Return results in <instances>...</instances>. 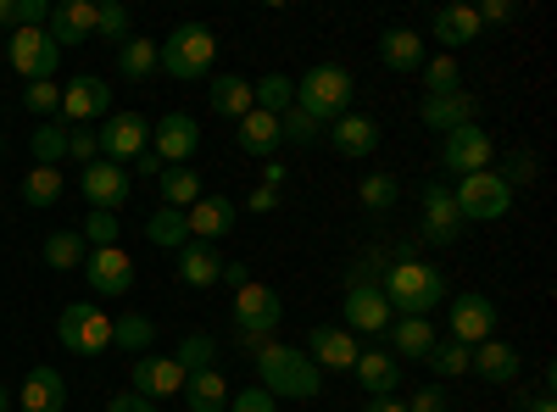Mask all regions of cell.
Returning <instances> with one entry per match:
<instances>
[{"label": "cell", "mask_w": 557, "mask_h": 412, "mask_svg": "<svg viewBox=\"0 0 557 412\" xmlns=\"http://www.w3.org/2000/svg\"><path fill=\"white\" fill-rule=\"evenodd\" d=\"M96 140H101V162H117L123 167V162H134L139 151L151 146V123L139 117V112H112Z\"/></svg>", "instance_id": "cell-10"}, {"label": "cell", "mask_w": 557, "mask_h": 412, "mask_svg": "<svg viewBox=\"0 0 557 412\" xmlns=\"http://www.w3.org/2000/svg\"><path fill=\"white\" fill-rule=\"evenodd\" d=\"M23 107H28V112H39V117H51V112H62V89H57L51 78H39V84H28V89H23Z\"/></svg>", "instance_id": "cell-49"}, {"label": "cell", "mask_w": 557, "mask_h": 412, "mask_svg": "<svg viewBox=\"0 0 557 412\" xmlns=\"http://www.w3.org/2000/svg\"><path fill=\"white\" fill-rule=\"evenodd\" d=\"M45 34H51L57 51H62V45H84L89 34H96V0H62V7H51Z\"/></svg>", "instance_id": "cell-22"}, {"label": "cell", "mask_w": 557, "mask_h": 412, "mask_svg": "<svg viewBox=\"0 0 557 412\" xmlns=\"http://www.w3.org/2000/svg\"><path fill=\"white\" fill-rule=\"evenodd\" d=\"M134 167H139V173H162V157H157V151L146 146V151H139V157H134Z\"/></svg>", "instance_id": "cell-60"}, {"label": "cell", "mask_w": 557, "mask_h": 412, "mask_svg": "<svg viewBox=\"0 0 557 412\" xmlns=\"http://www.w3.org/2000/svg\"><path fill=\"white\" fill-rule=\"evenodd\" d=\"M451 201H457L462 223H496V217H507V207H513V190H507L496 173H474V178H457Z\"/></svg>", "instance_id": "cell-6"}, {"label": "cell", "mask_w": 557, "mask_h": 412, "mask_svg": "<svg viewBox=\"0 0 557 412\" xmlns=\"http://www.w3.org/2000/svg\"><path fill=\"white\" fill-rule=\"evenodd\" d=\"M251 212H278V190H251Z\"/></svg>", "instance_id": "cell-58"}, {"label": "cell", "mask_w": 557, "mask_h": 412, "mask_svg": "<svg viewBox=\"0 0 557 412\" xmlns=\"http://www.w3.org/2000/svg\"><path fill=\"white\" fill-rule=\"evenodd\" d=\"M212 357H218L212 335H184V340H178V351H173V362L184 369V379L201 374V369H212Z\"/></svg>", "instance_id": "cell-46"}, {"label": "cell", "mask_w": 557, "mask_h": 412, "mask_svg": "<svg viewBox=\"0 0 557 412\" xmlns=\"http://www.w3.org/2000/svg\"><path fill=\"white\" fill-rule=\"evenodd\" d=\"M218 285H251V273H246V262H223V273H218Z\"/></svg>", "instance_id": "cell-56"}, {"label": "cell", "mask_w": 557, "mask_h": 412, "mask_svg": "<svg viewBox=\"0 0 557 412\" xmlns=\"http://www.w3.org/2000/svg\"><path fill=\"white\" fill-rule=\"evenodd\" d=\"M251 346L257 357V385L273 396V401H312L323 390V374L312 369V357L301 346H278V340H240Z\"/></svg>", "instance_id": "cell-1"}, {"label": "cell", "mask_w": 557, "mask_h": 412, "mask_svg": "<svg viewBox=\"0 0 557 412\" xmlns=\"http://www.w3.org/2000/svg\"><path fill=\"white\" fill-rule=\"evenodd\" d=\"M7 62H12L28 84H39V78H51V73H57L62 51L51 45V34H45V28H12V39H7Z\"/></svg>", "instance_id": "cell-9"}, {"label": "cell", "mask_w": 557, "mask_h": 412, "mask_svg": "<svg viewBox=\"0 0 557 412\" xmlns=\"http://www.w3.org/2000/svg\"><path fill=\"white\" fill-rule=\"evenodd\" d=\"M178 396H184V407H190V412H228V385H223V374H218V369L190 374Z\"/></svg>", "instance_id": "cell-32"}, {"label": "cell", "mask_w": 557, "mask_h": 412, "mask_svg": "<svg viewBox=\"0 0 557 412\" xmlns=\"http://www.w3.org/2000/svg\"><path fill=\"white\" fill-rule=\"evenodd\" d=\"M207 101H212L218 117H235V123H240V117L251 112V84H246L240 73H212V78H207Z\"/></svg>", "instance_id": "cell-27"}, {"label": "cell", "mask_w": 557, "mask_h": 412, "mask_svg": "<svg viewBox=\"0 0 557 412\" xmlns=\"http://www.w3.org/2000/svg\"><path fill=\"white\" fill-rule=\"evenodd\" d=\"M228 412H278V401H273L262 385H251V390H240V396H228Z\"/></svg>", "instance_id": "cell-52"}, {"label": "cell", "mask_w": 557, "mask_h": 412, "mask_svg": "<svg viewBox=\"0 0 557 412\" xmlns=\"http://www.w3.org/2000/svg\"><path fill=\"white\" fill-rule=\"evenodd\" d=\"M146 240L162 246V251H184L190 246V223H184V212H173V207H157L151 223H146Z\"/></svg>", "instance_id": "cell-37"}, {"label": "cell", "mask_w": 557, "mask_h": 412, "mask_svg": "<svg viewBox=\"0 0 557 412\" xmlns=\"http://www.w3.org/2000/svg\"><path fill=\"white\" fill-rule=\"evenodd\" d=\"M357 335L351 329H335V324H318L312 335H307V357H312V369L323 374V369H335V374H346L351 362H357Z\"/></svg>", "instance_id": "cell-19"}, {"label": "cell", "mask_w": 557, "mask_h": 412, "mask_svg": "<svg viewBox=\"0 0 557 412\" xmlns=\"http://www.w3.org/2000/svg\"><path fill=\"white\" fill-rule=\"evenodd\" d=\"M351 96H357V84H351V73H346L341 62H318V67H307L301 84H296V107H301L312 123H323V128L351 112Z\"/></svg>", "instance_id": "cell-4"}, {"label": "cell", "mask_w": 557, "mask_h": 412, "mask_svg": "<svg viewBox=\"0 0 557 412\" xmlns=\"http://www.w3.org/2000/svg\"><path fill=\"white\" fill-rule=\"evenodd\" d=\"M380 290H385V301H391L401 317H424V312H435V307L446 301L441 267L418 262V257H401V262L385 273V279H380Z\"/></svg>", "instance_id": "cell-3"}, {"label": "cell", "mask_w": 557, "mask_h": 412, "mask_svg": "<svg viewBox=\"0 0 557 412\" xmlns=\"http://www.w3.org/2000/svg\"><path fill=\"white\" fill-rule=\"evenodd\" d=\"M469 346H462V340H435V351L424 357L430 362V369H435V379H462V374H469Z\"/></svg>", "instance_id": "cell-43"}, {"label": "cell", "mask_w": 557, "mask_h": 412, "mask_svg": "<svg viewBox=\"0 0 557 412\" xmlns=\"http://www.w3.org/2000/svg\"><path fill=\"white\" fill-rule=\"evenodd\" d=\"M28 146H34V167H57L67 157V123H39Z\"/></svg>", "instance_id": "cell-40"}, {"label": "cell", "mask_w": 557, "mask_h": 412, "mask_svg": "<svg viewBox=\"0 0 557 412\" xmlns=\"http://www.w3.org/2000/svg\"><path fill=\"white\" fill-rule=\"evenodd\" d=\"M218 273H223V257H218V246H201V240H190L178 251V279L190 285V290H212L218 285Z\"/></svg>", "instance_id": "cell-28"}, {"label": "cell", "mask_w": 557, "mask_h": 412, "mask_svg": "<svg viewBox=\"0 0 557 412\" xmlns=\"http://www.w3.org/2000/svg\"><path fill=\"white\" fill-rule=\"evenodd\" d=\"M112 346H123L128 357H151L157 324H151V317H139V312H123V317H112Z\"/></svg>", "instance_id": "cell-34"}, {"label": "cell", "mask_w": 557, "mask_h": 412, "mask_svg": "<svg viewBox=\"0 0 557 412\" xmlns=\"http://www.w3.org/2000/svg\"><path fill=\"white\" fill-rule=\"evenodd\" d=\"M496 178H502L507 190H513V185H530V178H535V157H530V151H507L502 167H496Z\"/></svg>", "instance_id": "cell-50"}, {"label": "cell", "mask_w": 557, "mask_h": 412, "mask_svg": "<svg viewBox=\"0 0 557 412\" xmlns=\"http://www.w3.org/2000/svg\"><path fill=\"white\" fill-rule=\"evenodd\" d=\"M184 223H190V240L218 246L228 228H235V201H228V196H201L190 212H184Z\"/></svg>", "instance_id": "cell-23"}, {"label": "cell", "mask_w": 557, "mask_h": 412, "mask_svg": "<svg viewBox=\"0 0 557 412\" xmlns=\"http://www.w3.org/2000/svg\"><path fill=\"white\" fill-rule=\"evenodd\" d=\"M424 89L430 96H457L462 89V67H457V57H424Z\"/></svg>", "instance_id": "cell-44"}, {"label": "cell", "mask_w": 557, "mask_h": 412, "mask_svg": "<svg viewBox=\"0 0 557 412\" xmlns=\"http://www.w3.org/2000/svg\"><path fill=\"white\" fill-rule=\"evenodd\" d=\"M23 201H28V207H57V201H62V167H28Z\"/></svg>", "instance_id": "cell-41"}, {"label": "cell", "mask_w": 557, "mask_h": 412, "mask_svg": "<svg viewBox=\"0 0 557 412\" xmlns=\"http://www.w3.org/2000/svg\"><path fill=\"white\" fill-rule=\"evenodd\" d=\"M251 107H257V112H273V117H285V112L296 107V78H285V73L257 78V84H251Z\"/></svg>", "instance_id": "cell-35"}, {"label": "cell", "mask_w": 557, "mask_h": 412, "mask_svg": "<svg viewBox=\"0 0 557 412\" xmlns=\"http://www.w3.org/2000/svg\"><path fill=\"white\" fill-rule=\"evenodd\" d=\"M491 162H496V146H491V134H485L480 123L446 134V146H441V167H446V173L474 178V173H491Z\"/></svg>", "instance_id": "cell-8"}, {"label": "cell", "mask_w": 557, "mask_h": 412, "mask_svg": "<svg viewBox=\"0 0 557 412\" xmlns=\"http://www.w3.org/2000/svg\"><path fill=\"white\" fill-rule=\"evenodd\" d=\"M0 45H7V39H0Z\"/></svg>", "instance_id": "cell-64"}, {"label": "cell", "mask_w": 557, "mask_h": 412, "mask_svg": "<svg viewBox=\"0 0 557 412\" xmlns=\"http://www.w3.org/2000/svg\"><path fill=\"white\" fill-rule=\"evenodd\" d=\"M462 212H457V201H451V190L446 185H424V240H435V246H451L457 235H462Z\"/></svg>", "instance_id": "cell-21"}, {"label": "cell", "mask_w": 557, "mask_h": 412, "mask_svg": "<svg viewBox=\"0 0 557 412\" xmlns=\"http://www.w3.org/2000/svg\"><path fill=\"white\" fill-rule=\"evenodd\" d=\"M84 279L96 296H128L134 290V262L123 246H107V251H89L84 257Z\"/></svg>", "instance_id": "cell-13"}, {"label": "cell", "mask_w": 557, "mask_h": 412, "mask_svg": "<svg viewBox=\"0 0 557 412\" xmlns=\"http://www.w3.org/2000/svg\"><path fill=\"white\" fill-rule=\"evenodd\" d=\"M117 73L123 78H151L157 73V39H146V34H128L123 45H117Z\"/></svg>", "instance_id": "cell-36"}, {"label": "cell", "mask_w": 557, "mask_h": 412, "mask_svg": "<svg viewBox=\"0 0 557 412\" xmlns=\"http://www.w3.org/2000/svg\"><path fill=\"white\" fill-rule=\"evenodd\" d=\"M351 374H357V385H362L368 396H396V385H401V362H396L391 351H380V346H368V351H357Z\"/></svg>", "instance_id": "cell-24"}, {"label": "cell", "mask_w": 557, "mask_h": 412, "mask_svg": "<svg viewBox=\"0 0 557 412\" xmlns=\"http://www.w3.org/2000/svg\"><path fill=\"white\" fill-rule=\"evenodd\" d=\"M362 412H407V401H396V396H374Z\"/></svg>", "instance_id": "cell-59"}, {"label": "cell", "mask_w": 557, "mask_h": 412, "mask_svg": "<svg viewBox=\"0 0 557 412\" xmlns=\"http://www.w3.org/2000/svg\"><path fill=\"white\" fill-rule=\"evenodd\" d=\"M78 190L96 212H117L128 201V173L117 162H89V167H78Z\"/></svg>", "instance_id": "cell-16"}, {"label": "cell", "mask_w": 557, "mask_h": 412, "mask_svg": "<svg viewBox=\"0 0 557 412\" xmlns=\"http://www.w3.org/2000/svg\"><path fill=\"white\" fill-rule=\"evenodd\" d=\"M157 190H162V207H173V212H190L207 190H201V173L184 162V167H162L157 173Z\"/></svg>", "instance_id": "cell-30"}, {"label": "cell", "mask_w": 557, "mask_h": 412, "mask_svg": "<svg viewBox=\"0 0 557 412\" xmlns=\"http://www.w3.org/2000/svg\"><path fill=\"white\" fill-rule=\"evenodd\" d=\"M84 257H89V246H84V235H78V228H57V235L45 240V267H57V273H73V267H84Z\"/></svg>", "instance_id": "cell-39"}, {"label": "cell", "mask_w": 557, "mask_h": 412, "mask_svg": "<svg viewBox=\"0 0 557 412\" xmlns=\"http://www.w3.org/2000/svg\"><path fill=\"white\" fill-rule=\"evenodd\" d=\"M0 412H12V390L7 385H0Z\"/></svg>", "instance_id": "cell-62"}, {"label": "cell", "mask_w": 557, "mask_h": 412, "mask_svg": "<svg viewBox=\"0 0 557 412\" xmlns=\"http://www.w3.org/2000/svg\"><path fill=\"white\" fill-rule=\"evenodd\" d=\"M491 335H496V301L491 296H457L451 301V340H462L474 351Z\"/></svg>", "instance_id": "cell-18"}, {"label": "cell", "mask_w": 557, "mask_h": 412, "mask_svg": "<svg viewBox=\"0 0 557 412\" xmlns=\"http://www.w3.org/2000/svg\"><path fill=\"white\" fill-rule=\"evenodd\" d=\"M323 140V123H312L301 107H290L285 117H278V146H296V151H307V146H318Z\"/></svg>", "instance_id": "cell-42"}, {"label": "cell", "mask_w": 557, "mask_h": 412, "mask_svg": "<svg viewBox=\"0 0 557 412\" xmlns=\"http://www.w3.org/2000/svg\"><path fill=\"white\" fill-rule=\"evenodd\" d=\"M418 117H424V128H435V134H457V128L480 123V101L469 96V89H457V96H424Z\"/></svg>", "instance_id": "cell-20"}, {"label": "cell", "mask_w": 557, "mask_h": 412, "mask_svg": "<svg viewBox=\"0 0 557 412\" xmlns=\"http://www.w3.org/2000/svg\"><path fill=\"white\" fill-rule=\"evenodd\" d=\"M107 112H112V89H107V78L84 73V78H73V84L62 89V117H67L73 128L96 123V117H107Z\"/></svg>", "instance_id": "cell-15"}, {"label": "cell", "mask_w": 557, "mask_h": 412, "mask_svg": "<svg viewBox=\"0 0 557 412\" xmlns=\"http://www.w3.org/2000/svg\"><path fill=\"white\" fill-rule=\"evenodd\" d=\"M474 17H480V23H507V17H513V0H480Z\"/></svg>", "instance_id": "cell-55"}, {"label": "cell", "mask_w": 557, "mask_h": 412, "mask_svg": "<svg viewBox=\"0 0 557 412\" xmlns=\"http://www.w3.org/2000/svg\"><path fill=\"white\" fill-rule=\"evenodd\" d=\"M391 351L424 362V357L435 351V324H430V317H401V324L391 329Z\"/></svg>", "instance_id": "cell-33"}, {"label": "cell", "mask_w": 557, "mask_h": 412, "mask_svg": "<svg viewBox=\"0 0 557 412\" xmlns=\"http://www.w3.org/2000/svg\"><path fill=\"white\" fill-rule=\"evenodd\" d=\"M346 329L351 335H385L391 329V301L380 285H346Z\"/></svg>", "instance_id": "cell-17"}, {"label": "cell", "mask_w": 557, "mask_h": 412, "mask_svg": "<svg viewBox=\"0 0 557 412\" xmlns=\"http://www.w3.org/2000/svg\"><path fill=\"white\" fill-rule=\"evenodd\" d=\"M278 317H285V301H278L268 285L251 279V285L235 290V329H240V340H273Z\"/></svg>", "instance_id": "cell-7"}, {"label": "cell", "mask_w": 557, "mask_h": 412, "mask_svg": "<svg viewBox=\"0 0 557 412\" xmlns=\"http://www.w3.org/2000/svg\"><path fill=\"white\" fill-rule=\"evenodd\" d=\"M201 146V123L190 112H168L157 128H151V151L162 157V167H184Z\"/></svg>", "instance_id": "cell-11"}, {"label": "cell", "mask_w": 557, "mask_h": 412, "mask_svg": "<svg viewBox=\"0 0 557 412\" xmlns=\"http://www.w3.org/2000/svg\"><path fill=\"white\" fill-rule=\"evenodd\" d=\"M407 412H446V390H435V385H424L412 401H407Z\"/></svg>", "instance_id": "cell-53"}, {"label": "cell", "mask_w": 557, "mask_h": 412, "mask_svg": "<svg viewBox=\"0 0 557 412\" xmlns=\"http://www.w3.org/2000/svg\"><path fill=\"white\" fill-rule=\"evenodd\" d=\"M67 157L78 162V167H89V162H101V140L89 128H67Z\"/></svg>", "instance_id": "cell-51"}, {"label": "cell", "mask_w": 557, "mask_h": 412, "mask_svg": "<svg viewBox=\"0 0 557 412\" xmlns=\"http://www.w3.org/2000/svg\"><path fill=\"white\" fill-rule=\"evenodd\" d=\"M357 201H362L368 212H391V207L401 201V185H396L391 173H368L362 185H357Z\"/></svg>", "instance_id": "cell-45"}, {"label": "cell", "mask_w": 557, "mask_h": 412, "mask_svg": "<svg viewBox=\"0 0 557 412\" xmlns=\"http://www.w3.org/2000/svg\"><path fill=\"white\" fill-rule=\"evenodd\" d=\"M0 157H7V146H0Z\"/></svg>", "instance_id": "cell-63"}, {"label": "cell", "mask_w": 557, "mask_h": 412, "mask_svg": "<svg viewBox=\"0 0 557 412\" xmlns=\"http://www.w3.org/2000/svg\"><path fill=\"white\" fill-rule=\"evenodd\" d=\"M96 34L101 39H117V45L128 39V12L117 7V0H96Z\"/></svg>", "instance_id": "cell-48"}, {"label": "cell", "mask_w": 557, "mask_h": 412, "mask_svg": "<svg viewBox=\"0 0 557 412\" xmlns=\"http://www.w3.org/2000/svg\"><path fill=\"white\" fill-rule=\"evenodd\" d=\"M17 407H23V412H62V407H67V379H62L57 369H34V374L23 379Z\"/></svg>", "instance_id": "cell-26"}, {"label": "cell", "mask_w": 557, "mask_h": 412, "mask_svg": "<svg viewBox=\"0 0 557 412\" xmlns=\"http://www.w3.org/2000/svg\"><path fill=\"white\" fill-rule=\"evenodd\" d=\"M435 39H441V45H474V39H480L474 7H441V12H435Z\"/></svg>", "instance_id": "cell-38"}, {"label": "cell", "mask_w": 557, "mask_h": 412, "mask_svg": "<svg viewBox=\"0 0 557 412\" xmlns=\"http://www.w3.org/2000/svg\"><path fill=\"white\" fill-rule=\"evenodd\" d=\"M524 412H557V407H552V396H541V401H530Z\"/></svg>", "instance_id": "cell-61"}, {"label": "cell", "mask_w": 557, "mask_h": 412, "mask_svg": "<svg viewBox=\"0 0 557 412\" xmlns=\"http://www.w3.org/2000/svg\"><path fill=\"white\" fill-rule=\"evenodd\" d=\"M469 374H480V379H491V385H513L519 379V351L507 346V340H480L474 346V357H469Z\"/></svg>", "instance_id": "cell-25"}, {"label": "cell", "mask_w": 557, "mask_h": 412, "mask_svg": "<svg viewBox=\"0 0 557 412\" xmlns=\"http://www.w3.org/2000/svg\"><path fill=\"white\" fill-rule=\"evenodd\" d=\"M323 140L335 146V157L362 162V157H374V151H380V123L368 117V112H346V117H335L330 128H323Z\"/></svg>", "instance_id": "cell-12"}, {"label": "cell", "mask_w": 557, "mask_h": 412, "mask_svg": "<svg viewBox=\"0 0 557 412\" xmlns=\"http://www.w3.org/2000/svg\"><path fill=\"white\" fill-rule=\"evenodd\" d=\"M285 162H268V173H262V190H285Z\"/></svg>", "instance_id": "cell-57"}, {"label": "cell", "mask_w": 557, "mask_h": 412, "mask_svg": "<svg viewBox=\"0 0 557 412\" xmlns=\"http://www.w3.org/2000/svg\"><path fill=\"white\" fill-rule=\"evenodd\" d=\"M380 62H385L391 73H418V67H424V39H418L412 28H385Z\"/></svg>", "instance_id": "cell-31"}, {"label": "cell", "mask_w": 557, "mask_h": 412, "mask_svg": "<svg viewBox=\"0 0 557 412\" xmlns=\"http://www.w3.org/2000/svg\"><path fill=\"white\" fill-rule=\"evenodd\" d=\"M57 340H62L73 357H101V351H112V312H101L96 301H73V307H62V317H57Z\"/></svg>", "instance_id": "cell-5"}, {"label": "cell", "mask_w": 557, "mask_h": 412, "mask_svg": "<svg viewBox=\"0 0 557 412\" xmlns=\"http://www.w3.org/2000/svg\"><path fill=\"white\" fill-rule=\"evenodd\" d=\"M78 235H84V246H89V251H107V246H117L123 223H117V212H96V207H89V217H84Z\"/></svg>", "instance_id": "cell-47"}, {"label": "cell", "mask_w": 557, "mask_h": 412, "mask_svg": "<svg viewBox=\"0 0 557 412\" xmlns=\"http://www.w3.org/2000/svg\"><path fill=\"white\" fill-rule=\"evenodd\" d=\"M128 390H134V396H146V401H168V396L184 390V369H178L173 357H134Z\"/></svg>", "instance_id": "cell-14"}, {"label": "cell", "mask_w": 557, "mask_h": 412, "mask_svg": "<svg viewBox=\"0 0 557 412\" xmlns=\"http://www.w3.org/2000/svg\"><path fill=\"white\" fill-rule=\"evenodd\" d=\"M212 57H218V34L207 23H178L168 39H157V67H168V78L178 84H207Z\"/></svg>", "instance_id": "cell-2"}, {"label": "cell", "mask_w": 557, "mask_h": 412, "mask_svg": "<svg viewBox=\"0 0 557 412\" xmlns=\"http://www.w3.org/2000/svg\"><path fill=\"white\" fill-rule=\"evenodd\" d=\"M107 412H157V401H146V396H134V390H117V396L107 401Z\"/></svg>", "instance_id": "cell-54"}, {"label": "cell", "mask_w": 557, "mask_h": 412, "mask_svg": "<svg viewBox=\"0 0 557 412\" xmlns=\"http://www.w3.org/2000/svg\"><path fill=\"white\" fill-rule=\"evenodd\" d=\"M235 146L246 151V157H262V162H273V151H278V117L273 112H246L240 117V134H235Z\"/></svg>", "instance_id": "cell-29"}]
</instances>
